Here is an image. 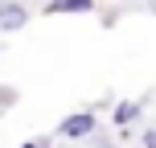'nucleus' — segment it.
I'll return each mask as SVG.
<instances>
[{
  "label": "nucleus",
  "mask_w": 156,
  "mask_h": 148,
  "mask_svg": "<svg viewBox=\"0 0 156 148\" xmlns=\"http://www.w3.org/2000/svg\"><path fill=\"white\" fill-rule=\"evenodd\" d=\"M90 132H94V115H86V111H82V115H70V119L62 124V136H70V140L90 136Z\"/></svg>",
  "instance_id": "nucleus-1"
},
{
  "label": "nucleus",
  "mask_w": 156,
  "mask_h": 148,
  "mask_svg": "<svg viewBox=\"0 0 156 148\" xmlns=\"http://www.w3.org/2000/svg\"><path fill=\"white\" fill-rule=\"evenodd\" d=\"M25 21H29V13L21 4H0V29H21Z\"/></svg>",
  "instance_id": "nucleus-2"
},
{
  "label": "nucleus",
  "mask_w": 156,
  "mask_h": 148,
  "mask_svg": "<svg viewBox=\"0 0 156 148\" xmlns=\"http://www.w3.org/2000/svg\"><path fill=\"white\" fill-rule=\"evenodd\" d=\"M136 115H140V103L127 99V103H119V107H115V115H111V119H115V124H132Z\"/></svg>",
  "instance_id": "nucleus-3"
},
{
  "label": "nucleus",
  "mask_w": 156,
  "mask_h": 148,
  "mask_svg": "<svg viewBox=\"0 0 156 148\" xmlns=\"http://www.w3.org/2000/svg\"><path fill=\"white\" fill-rule=\"evenodd\" d=\"M144 148H156V128H148V132H144Z\"/></svg>",
  "instance_id": "nucleus-4"
},
{
  "label": "nucleus",
  "mask_w": 156,
  "mask_h": 148,
  "mask_svg": "<svg viewBox=\"0 0 156 148\" xmlns=\"http://www.w3.org/2000/svg\"><path fill=\"white\" fill-rule=\"evenodd\" d=\"M21 148H41V144H37V140H29V144H21Z\"/></svg>",
  "instance_id": "nucleus-5"
}]
</instances>
